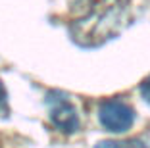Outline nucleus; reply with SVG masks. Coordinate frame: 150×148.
Returning <instances> with one entry per match:
<instances>
[{"label":"nucleus","mask_w":150,"mask_h":148,"mask_svg":"<svg viewBox=\"0 0 150 148\" xmlns=\"http://www.w3.org/2000/svg\"><path fill=\"white\" fill-rule=\"evenodd\" d=\"M100 125L110 133H125L135 121V112L121 100H106L98 108Z\"/></svg>","instance_id":"1"},{"label":"nucleus","mask_w":150,"mask_h":148,"mask_svg":"<svg viewBox=\"0 0 150 148\" xmlns=\"http://www.w3.org/2000/svg\"><path fill=\"white\" fill-rule=\"evenodd\" d=\"M50 118H52L54 125L58 129H62L64 133H73L79 127V118H77V112L69 102L62 100L58 102L52 110H50Z\"/></svg>","instance_id":"2"},{"label":"nucleus","mask_w":150,"mask_h":148,"mask_svg":"<svg viewBox=\"0 0 150 148\" xmlns=\"http://www.w3.org/2000/svg\"><path fill=\"white\" fill-rule=\"evenodd\" d=\"M96 148H144L141 142H137V140H127V142H100L96 144Z\"/></svg>","instance_id":"3"},{"label":"nucleus","mask_w":150,"mask_h":148,"mask_svg":"<svg viewBox=\"0 0 150 148\" xmlns=\"http://www.w3.org/2000/svg\"><path fill=\"white\" fill-rule=\"evenodd\" d=\"M141 96L144 98V102H148V104H150V77L146 79L144 83H142V87H141Z\"/></svg>","instance_id":"4"},{"label":"nucleus","mask_w":150,"mask_h":148,"mask_svg":"<svg viewBox=\"0 0 150 148\" xmlns=\"http://www.w3.org/2000/svg\"><path fill=\"white\" fill-rule=\"evenodd\" d=\"M6 106V91H4V85L0 83V108Z\"/></svg>","instance_id":"5"}]
</instances>
